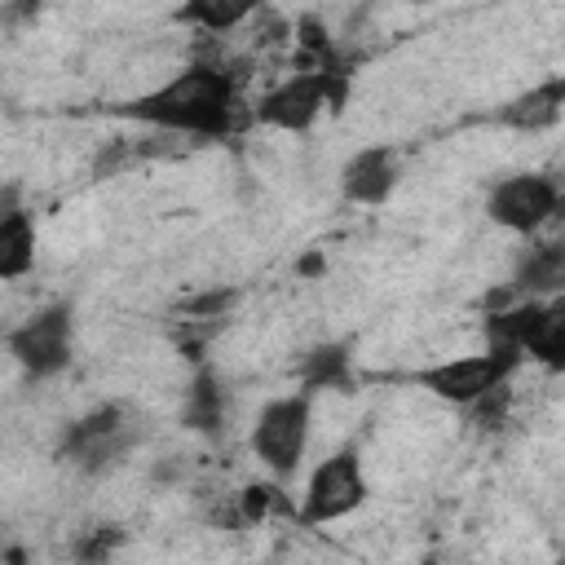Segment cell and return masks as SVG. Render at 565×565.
<instances>
[{"instance_id":"cell-2","label":"cell","mask_w":565,"mask_h":565,"mask_svg":"<svg viewBox=\"0 0 565 565\" xmlns=\"http://www.w3.org/2000/svg\"><path fill=\"white\" fill-rule=\"evenodd\" d=\"M481 340L516 344L525 362L543 366L547 375H565V296H516L512 305L481 313Z\"/></svg>"},{"instance_id":"cell-12","label":"cell","mask_w":565,"mask_h":565,"mask_svg":"<svg viewBox=\"0 0 565 565\" xmlns=\"http://www.w3.org/2000/svg\"><path fill=\"white\" fill-rule=\"evenodd\" d=\"M31 269H35V221L18 203V190L4 185V199H0V278L18 282Z\"/></svg>"},{"instance_id":"cell-5","label":"cell","mask_w":565,"mask_h":565,"mask_svg":"<svg viewBox=\"0 0 565 565\" xmlns=\"http://www.w3.org/2000/svg\"><path fill=\"white\" fill-rule=\"evenodd\" d=\"M525 362V353L516 344H490L481 340L477 353H459V358H446V362H433L415 375V384L424 393H433L437 402L446 406H472L481 393L499 388V384H512L516 366Z\"/></svg>"},{"instance_id":"cell-10","label":"cell","mask_w":565,"mask_h":565,"mask_svg":"<svg viewBox=\"0 0 565 565\" xmlns=\"http://www.w3.org/2000/svg\"><path fill=\"white\" fill-rule=\"evenodd\" d=\"M397 177H402V154L397 146L388 141H375V146H358L344 163H340V194L358 207H380L393 199L397 190Z\"/></svg>"},{"instance_id":"cell-14","label":"cell","mask_w":565,"mask_h":565,"mask_svg":"<svg viewBox=\"0 0 565 565\" xmlns=\"http://www.w3.org/2000/svg\"><path fill=\"white\" fill-rule=\"evenodd\" d=\"M296 384L305 393H353V358H349V344L340 340H327V344H313L300 353L296 362Z\"/></svg>"},{"instance_id":"cell-15","label":"cell","mask_w":565,"mask_h":565,"mask_svg":"<svg viewBox=\"0 0 565 565\" xmlns=\"http://www.w3.org/2000/svg\"><path fill=\"white\" fill-rule=\"evenodd\" d=\"M265 0H181L177 4V22L203 31V35H225L234 26H243Z\"/></svg>"},{"instance_id":"cell-18","label":"cell","mask_w":565,"mask_h":565,"mask_svg":"<svg viewBox=\"0 0 565 565\" xmlns=\"http://www.w3.org/2000/svg\"><path fill=\"white\" fill-rule=\"evenodd\" d=\"M230 305H234V291H199V296L181 300L177 309L190 313V318H221Z\"/></svg>"},{"instance_id":"cell-3","label":"cell","mask_w":565,"mask_h":565,"mask_svg":"<svg viewBox=\"0 0 565 565\" xmlns=\"http://www.w3.org/2000/svg\"><path fill=\"white\" fill-rule=\"evenodd\" d=\"M309 433H313V393L296 388V393L269 397L256 411L247 446L274 481H291L300 472L305 450H309Z\"/></svg>"},{"instance_id":"cell-7","label":"cell","mask_w":565,"mask_h":565,"mask_svg":"<svg viewBox=\"0 0 565 565\" xmlns=\"http://www.w3.org/2000/svg\"><path fill=\"white\" fill-rule=\"evenodd\" d=\"M9 358L22 366L26 380H53L71 366L75 358V305L71 300H49L31 318H22L4 335Z\"/></svg>"},{"instance_id":"cell-11","label":"cell","mask_w":565,"mask_h":565,"mask_svg":"<svg viewBox=\"0 0 565 565\" xmlns=\"http://www.w3.org/2000/svg\"><path fill=\"white\" fill-rule=\"evenodd\" d=\"M561 115H565V75H547V79L521 88L516 97H508V102L494 110V124L508 128V132L534 137V132L556 128Z\"/></svg>"},{"instance_id":"cell-17","label":"cell","mask_w":565,"mask_h":565,"mask_svg":"<svg viewBox=\"0 0 565 565\" xmlns=\"http://www.w3.org/2000/svg\"><path fill=\"white\" fill-rule=\"evenodd\" d=\"M508 402H512V388L508 384H499V388H490V393H481L472 406H463L481 428H499L503 424V415H508Z\"/></svg>"},{"instance_id":"cell-1","label":"cell","mask_w":565,"mask_h":565,"mask_svg":"<svg viewBox=\"0 0 565 565\" xmlns=\"http://www.w3.org/2000/svg\"><path fill=\"white\" fill-rule=\"evenodd\" d=\"M234 110H238L234 75L216 62H190V66L172 71L168 79H159L154 88L110 106V115H119V119H132V124H146L159 132L203 137V141L230 137Z\"/></svg>"},{"instance_id":"cell-6","label":"cell","mask_w":565,"mask_h":565,"mask_svg":"<svg viewBox=\"0 0 565 565\" xmlns=\"http://www.w3.org/2000/svg\"><path fill=\"white\" fill-rule=\"evenodd\" d=\"M137 437H141V424L128 415V406L124 402H102V406L84 411L75 424L62 428L57 459L97 477V472H110L119 459H128Z\"/></svg>"},{"instance_id":"cell-4","label":"cell","mask_w":565,"mask_h":565,"mask_svg":"<svg viewBox=\"0 0 565 565\" xmlns=\"http://www.w3.org/2000/svg\"><path fill=\"white\" fill-rule=\"evenodd\" d=\"M344 93H349V75L327 62L296 71L256 102V124L274 132H309L327 110L344 106Z\"/></svg>"},{"instance_id":"cell-9","label":"cell","mask_w":565,"mask_h":565,"mask_svg":"<svg viewBox=\"0 0 565 565\" xmlns=\"http://www.w3.org/2000/svg\"><path fill=\"white\" fill-rule=\"evenodd\" d=\"M486 216L508 234H539L565 216V185L552 172H508L486 190Z\"/></svg>"},{"instance_id":"cell-8","label":"cell","mask_w":565,"mask_h":565,"mask_svg":"<svg viewBox=\"0 0 565 565\" xmlns=\"http://www.w3.org/2000/svg\"><path fill=\"white\" fill-rule=\"evenodd\" d=\"M366 499H371V481H366V468H362V450L340 446L327 459H318V468L309 472L296 521L300 525H331V521L353 516Z\"/></svg>"},{"instance_id":"cell-13","label":"cell","mask_w":565,"mask_h":565,"mask_svg":"<svg viewBox=\"0 0 565 565\" xmlns=\"http://www.w3.org/2000/svg\"><path fill=\"white\" fill-rule=\"evenodd\" d=\"M512 287H516V296H534V300L565 296V238L525 247L512 265Z\"/></svg>"},{"instance_id":"cell-16","label":"cell","mask_w":565,"mask_h":565,"mask_svg":"<svg viewBox=\"0 0 565 565\" xmlns=\"http://www.w3.org/2000/svg\"><path fill=\"white\" fill-rule=\"evenodd\" d=\"M225 419V402H221V380L216 371H199L190 393H185V406H181V424L194 428V433H216Z\"/></svg>"}]
</instances>
